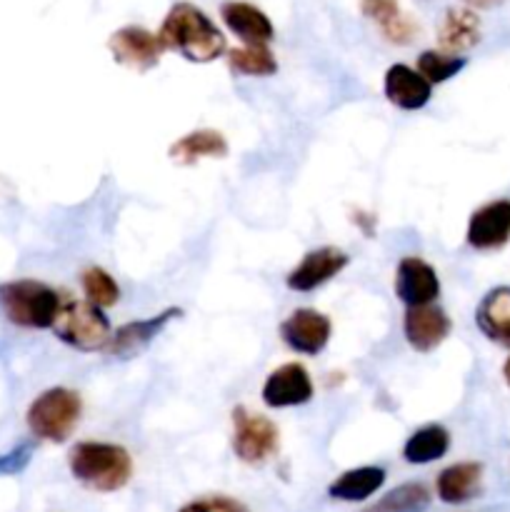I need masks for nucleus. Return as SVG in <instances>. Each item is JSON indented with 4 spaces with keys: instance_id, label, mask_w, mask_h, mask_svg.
<instances>
[{
    "instance_id": "nucleus-15",
    "label": "nucleus",
    "mask_w": 510,
    "mask_h": 512,
    "mask_svg": "<svg viewBox=\"0 0 510 512\" xmlns=\"http://www.w3.org/2000/svg\"><path fill=\"white\" fill-rule=\"evenodd\" d=\"M383 93L395 108L413 113V110L425 108V105L430 103L433 85H430L418 70L410 68V65L395 63L385 70Z\"/></svg>"
},
{
    "instance_id": "nucleus-23",
    "label": "nucleus",
    "mask_w": 510,
    "mask_h": 512,
    "mask_svg": "<svg viewBox=\"0 0 510 512\" xmlns=\"http://www.w3.org/2000/svg\"><path fill=\"white\" fill-rule=\"evenodd\" d=\"M450 450V433L438 423L415 430L403 445V458L410 465H428L443 458Z\"/></svg>"
},
{
    "instance_id": "nucleus-1",
    "label": "nucleus",
    "mask_w": 510,
    "mask_h": 512,
    "mask_svg": "<svg viewBox=\"0 0 510 512\" xmlns=\"http://www.w3.org/2000/svg\"><path fill=\"white\" fill-rule=\"evenodd\" d=\"M165 50H175L190 63H213L225 53V35L193 3H175L158 30Z\"/></svg>"
},
{
    "instance_id": "nucleus-3",
    "label": "nucleus",
    "mask_w": 510,
    "mask_h": 512,
    "mask_svg": "<svg viewBox=\"0 0 510 512\" xmlns=\"http://www.w3.org/2000/svg\"><path fill=\"white\" fill-rule=\"evenodd\" d=\"M60 305H63V298L58 290L40 280L18 278L0 283V313L15 328L53 330Z\"/></svg>"
},
{
    "instance_id": "nucleus-13",
    "label": "nucleus",
    "mask_w": 510,
    "mask_h": 512,
    "mask_svg": "<svg viewBox=\"0 0 510 512\" xmlns=\"http://www.w3.org/2000/svg\"><path fill=\"white\" fill-rule=\"evenodd\" d=\"M395 295L405 308L410 305H428L440 295V278L428 260L408 255L395 270Z\"/></svg>"
},
{
    "instance_id": "nucleus-6",
    "label": "nucleus",
    "mask_w": 510,
    "mask_h": 512,
    "mask_svg": "<svg viewBox=\"0 0 510 512\" xmlns=\"http://www.w3.org/2000/svg\"><path fill=\"white\" fill-rule=\"evenodd\" d=\"M280 433L265 415L248 413L240 405L233 410V450L248 465H263L278 453Z\"/></svg>"
},
{
    "instance_id": "nucleus-30",
    "label": "nucleus",
    "mask_w": 510,
    "mask_h": 512,
    "mask_svg": "<svg viewBox=\"0 0 510 512\" xmlns=\"http://www.w3.org/2000/svg\"><path fill=\"white\" fill-rule=\"evenodd\" d=\"M465 3L470 5V8H480V10H488V8H495V5L500 3V0H465Z\"/></svg>"
},
{
    "instance_id": "nucleus-2",
    "label": "nucleus",
    "mask_w": 510,
    "mask_h": 512,
    "mask_svg": "<svg viewBox=\"0 0 510 512\" xmlns=\"http://www.w3.org/2000/svg\"><path fill=\"white\" fill-rule=\"evenodd\" d=\"M73 478L95 493L123 490L133 478V458L123 445L83 440L68 455Z\"/></svg>"
},
{
    "instance_id": "nucleus-4",
    "label": "nucleus",
    "mask_w": 510,
    "mask_h": 512,
    "mask_svg": "<svg viewBox=\"0 0 510 512\" xmlns=\"http://www.w3.org/2000/svg\"><path fill=\"white\" fill-rule=\"evenodd\" d=\"M83 415V398L70 388H48L28 405L25 423L38 440L65 443L78 428Z\"/></svg>"
},
{
    "instance_id": "nucleus-9",
    "label": "nucleus",
    "mask_w": 510,
    "mask_h": 512,
    "mask_svg": "<svg viewBox=\"0 0 510 512\" xmlns=\"http://www.w3.org/2000/svg\"><path fill=\"white\" fill-rule=\"evenodd\" d=\"M313 393V380H310L308 370L300 363H285L265 378L260 398H263V403L268 408L283 410L310 403Z\"/></svg>"
},
{
    "instance_id": "nucleus-24",
    "label": "nucleus",
    "mask_w": 510,
    "mask_h": 512,
    "mask_svg": "<svg viewBox=\"0 0 510 512\" xmlns=\"http://www.w3.org/2000/svg\"><path fill=\"white\" fill-rule=\"evenodd\" d=\"M228 68L245 78H270L278 73V60L268 45H243L228 53Z\"/></svg>"
},
{
    "instance_id": "nucleus-5",
    "label": "nucleus",
    "mask_w": 510,
    "mask_h": 512,
    "mask_svg": "<svg viewBox=\"0 0 510 512\" xmlns=\"http://www.w3.org/2000/svg\"><path fill=\"white\" fill-rule=\"evenodd\" d=\"M53 333L80 353H95V350L108 348L113 330L103 308L90 300H63L53 323Z\"/></svg>"
},
{
    "instance_id": "nucleus-10",
    "label": "nucleus",
    "mask_w": 510,
    "mask_h": 512,
    "mask_svg": "<svg viewBox=\"0 0 510 512\" xmlns=\"http://www.w3.org/2000/svg\"><path fill=\"white\" fill-rule=\"evenodd\" d=\"M350 258L340 248L333 245H325V248L310 250L303 255L298 265L288 273L285 285L295 293H313L320 285H325L328 280H333L335 275L343 273L348 268Z\"/></svg>"
},
{
    "instance_id": "nucleus-18",
    "label": "nucleus",
    "mask_w": 510,
    "mask_h": 512,
    "mask_svg": "<svg viewBox=\"0 0 510 512\" xmlns=\"http://www.w3.org/2000/svg\"><path fill=\"white\" fill-rule=\"evenodd\" d=\"M228 150L230 145L220 130L200 128V130H193V133H185L183 138L175 140V143L168 148V155L170 160L178 165H198L200 160L225 158Z\"/></svg>"
},
{
    "instance_id": "nucleus-19",
    "label": "nucleus",
    "mask_w": 510,
    "mask_h": 512,
    "mask_svg": "<svg viewBox=\"0 0 510 512\" xmlns=\"http://www.w3.org/2000/svg\"><path fill=\"white\" fill-rule=\"evenodd\" d=\"M360 10L395 45H408L418 33V25L400 10L398 0H360Z\"/></svg>"
},
{
    "instance_id": "nucleus-28",
    "label": "nucleus",
    "mask_w": 510,
    "mask_h": 512,
    "mask_svg": "<svg viewBox=\"0 0 510 512\" xmlns=\"http://www.w3.org/2000/svg\"><path fill=\"white\" fill-rule=\"evenodd\" d=\"M180 512H250L243 503L233 498H223V495H215V498H203L188 503Z\"/></svg>"
},
{
    "instance_id": "nucleus-25",
    "label": "nucleus",
    "mask_w": 510,
    "mask_h": 512,
    "mask_svg": "<svg viewBox=\"0 0 510 512\" xmlns=\"http://www.w3.org/2000/svg\"><path fill=\"white\" fill-rule=\"evenodd\" d=\"M430 505V493L423 483H405L363 512H423Z\"/></svg>"
},
{
    "instance_id": "nucleus-22",
    "label": "nucleus",
    "mask_w": 510,
    "mask_h": 512,
    "mask_svg": "<svg viewBox=\"0 0 510 512\" xmlns=\"http://www.w3.org/2000/svg\"><path fill=\"white\" fill-rule=\"evenodd\" d=\"M385 483V470L375 468V465H365V468H355L343 473L330 483L328 495L343 503H363L370 495L378 493Z\"/></svg>"
},
{
    "instance_id": "nucleus-14",
    "label": "nucleus",
    "mask_w": 510,
    "mask_h": 512,
    "mask_svg": "<svg viewBox=\"0 0 510 512\" xmlns=\"http://www.w3.org/2000/svg\"><path fill=\"white\" fill-rule=\"evenodd\" d=\"M465 240L473 250H498L510 243V200H493L468 220Z\"/></svg>"
},
{
    "instance_id": "nucleus-7",
    "label": "nucleus",
    "mask_w": 510,
    "mask_h": 512,
    "mask_svg": "<svg viewBox=\"0 0 510 512\" xmlns=\"http://www.w3.org/2000/svg\"><path fill=\"white\" fill-rule=\"evenodd\" d=\"M108 50L115 63H120L123 68L135 70V73H148V70L158 68L165 45L158 33H150L140 25H125L110 35Z\"/></svg>"
},
{
    "instance_id": "nucleus-21",
    "label": "nucleus",
    "mask_w": 510,
    "mask_h": 512,
    "mask_svg": "<svg viewBox=\"0 0 510 512\" xmlns=\"http://www.w3.org/2000/svg\"><path fill=\"white\" fill-rule=\"evenodd\" d=\"M440 50L460 55L480 43V18L470 8H450L438 30Z\"/></svg>"
},
{
    "instance_id": "nucleus-12",
    "label": "nucleus",
    "mask_w": 510,
    "mask_h": 512,
    "mask_svg": "<svg viewBox=\"0 0 510 512\" xmlns=\"http://www.w3.org/2000/svg\"><path fill=\"white\" fill-rule=\"evenodd\" d=\"M183 310L180 308H168L158 315H150L145 320H133V323H125L110 335L108 343V353L118 360H128V358H138L143 350H148V345L158 338L160 333L165 330V325L170 323L173 318H180Z\"/></svg>"
},
{
    "instance_id": "nucleus-20",
    "label": "nucleus",
    "mask_w": 510,
    "mask_h": 512,
    "mask_svg": "<svg viewBox=\"0 0 510 512\" xmlns=\"http://www.w3.org/2000/svg\"><path fill=\"white\" fill-rule=\"evenodd\" d=\"M483 485V465L480 463H455L445 468L435 480V493L443 503L460 505L478 498Z\"/></svg>"
},
{
    "instance_id": "nucleus-29",
    "label": "nucleus",
    "mask_w": 510,
    "mask_h": 512,
    "mask_svg": "<svg viewBox=\"0 0 510 512\" xmlns=\"http://www.w3.org/2000/svg\"><path fill=\"white\" fill-rule=\"evenodd\" d=\"M30 458H33V445L23 443L18 445L15 450L10 453L0 455V475H18L28 468Z\"/></svg>"
},
{
    "instance_id": "nucleus-27",
    "label": "nucleus",
    "mask_w": 510,
    "mask_h": 512,
    "mask_svg": "<svg viewBox=\"0 0 510 512\" xmlns=\"http://www.w3.org/2000/svg\"><path fill=\"white\" fill-rule=\"evenodd\" d=\"M468 65L463 55H450L445 50H423L418 55V73L428 80L430 85L445 83V80L455 78L460 70Z\"/></svg>"
},
{
    "instance_id": "nucleus-17",
    "label": "nucleus",
    "mask_w": 510,
    "mask_h": 512,
    "mask_svg": "<svg viewBox=\"0 0 510 512\" xmlns=\"http://www.w3.org/2000/svg\"><path fill=\"white\" fill-rule=\"evenodd\" d=\"M475 325L490 343L510 348V285L485 293L475 310Z\"/></svg>"
},
{
    "instance_id": "nucleus-16",
    "label": "nucleus",
    "mask_w": 510,
    "mask_h": 512,
    "mask_svg": "<svg viewBox=\"0 0 510 512\" xmlns=\"http://www.w3.org/2000/svg\"><path fill=\"white\" fill-rule=\"evenodd\" d=\"M220 18L243 45H268L275 38V28L268 15L245 0H228L220 5Z\"/></svg>"
},
{
    "instance_id": "nucleus-8",
    "label": "nucleus",
    "mask_w": 510,
    "mask_h": 512,
    "mask_svg": "<svg viewBox=\"0 0 510 512\" xmlns=\"http://www.w3.org/2000/svg\"><path fill=\"white\" fill-rule=\"evenodd\" d=\"M333 335V323L328 315L315 308L293 310L288 318L280 323V338L293 353L300 355H318L323 353L325 345Z\"/></svg>"
},
{
    "instance_id": "nucleus-31",
    "label": "nucleus",
    "mask_w": 510,
    "mask_h": 512,
    "mask_svg": "<svg viewBox=\"0 0 510 512\" xmlns=\"http://www.w3.org/2000/svg\"><path fill=\"white\" fill-rule=\"evenodd\" d=\"M503 378H505V383H508V388H510V358L505 360V365H503Z\"/></svg>"
},
{
    "instance_id": "nucleus-11",
    "label": "nucleus",
    "mask_w": 510,
    "mask_h": 512,
    "mask_svg": "<svg viewBox=\"0 0 510 512\" xmlns=\"http://www.w3.org/2000/svg\"><path fill=\"white\" fill-rule=\"evenodd\" d=\"M450 328H453V323H450L448 313L438 305L428 303L405 308L403 335L415 353H430L438 345H443L450 335Z\"/></svg>"
},
{
    "instance_id": "nucleus-26",
    "label": "nucleus",
    "mask_w": 510,
    "mask_h": 512,
    "mask_svg": "<svg viewBox=\"0 0 510 512\" xmlns=\"http://www.w3.org/2000/svg\"><path fill=\"white\" fill-rule=\"evenodd\" d=\"M80 285H83L85 300H90L98 308H113L120 300V285L115 283L113 275L100 265H90L80 275Z\"/></svg>"
}]
</instances>
